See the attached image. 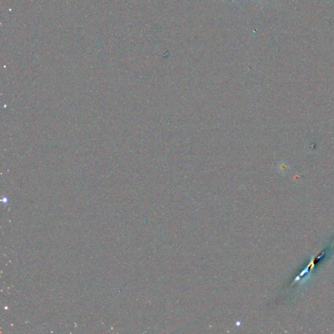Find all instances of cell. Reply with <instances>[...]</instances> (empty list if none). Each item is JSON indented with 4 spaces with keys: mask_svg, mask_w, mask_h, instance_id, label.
Here are the masks:
<instances>
[{
    "mask_svg": "<svg viewBox=\"0 0 334 334\" xmlns=\"http://www.w3.org/2000/svg\"><path fill=\"white\" fill-rule=\"evenodd\" d=\"M279 170L282 173H286L289 170V166L287 163L285 162H282L279 164Z\"/></svg>",
    "mask_w": 334,
    "mask_h": 334,
    "instance_id": "obj_1",
    "label": "cell"
}]
</instances>
